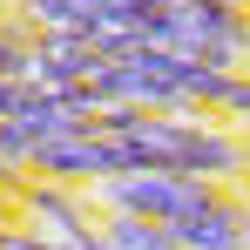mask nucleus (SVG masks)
Returning <instances> with one entry per match:
<instances>
[{"label": "nucleus", "instance_id": "obj_8", "mask_svg": "<svg viewBox=\"0 0 250 250\" xmlns=\"http://www.w3.org/2000/svg\"><path fill=\"white\" fill-rule=\"evenodd\" d=\"M0 250H47V244H34V237H27L14 216H0Z\"/></svg>", "mask_w": 250, "mask_h": 250}, {"label": "nucleus", "instance_id": "obj_7", "mask_svg": "<svg viewBox=\"0 0 250 250\" xmlns=\"http://www.w3.org/2000/svg\"><path fill=\"white\" fill-rule=\"evenodd\" d=\"M27 47H34V41H14V34L0 27V82H21V68H27Z\"/></svg>", "mask_w": 250, "mask_h": 250}, {"label": "nucleus", "instance_id": "obj_2", "mask_svg": "<svg viewBox=\"0 0 250 250\" xmlns=\"http://www.w3.org/2000/svg\"><path fill=\"white\" fill-rule=\"evenodd\" d=\"M149 47H169V54H189V61H203V68L237 75V61L250 54V14L237 0H196V7L163 14V34Z\"/></svg>", "mask_w": 250, "mask_h": 250}, {"label": "nucleus", "instance_id": "obj_5", "mask_svg": "<svg viewBox=\"0 0 250 250\" xmlns=\"http://www.w3.org/2000/svg\"><path fill=\"white\" fill-rule=\"evenodd\" d=\"M169 237H176L183 250H250V209L230 203V196H216L209 209L169 223Z\"/></svg>", "mask_w": 250, "mask_h": 250}, {"label": "nucleus", "instance_id": "obj_3", "mask_svg": "<svg viewBox=\"0 0 250 250\" xmlns=\"http://www.w3.org/2000/svg\"><path fill=\"white\" fill-rule=\"evenodd\" d=\"M14 223L47 250H102L88 196L82 189H61V183H21L14 189Z\"/></svg>", "mask_w": 250, "mask_h": 250}, {"label": "nucleus", "instance_id": "obj_10", "mask_svg": "<svg viewBox=\"0 0 250 250\" xmlns=\"http://www.w3.org/2000/svg\"><path fill=\"white\" fill-rule=\"evenodd\" d=\"M0 7H14V0H0Z\"/></svg>", "mask_w": 250, "mask_h": 250}, {"label": "nucleus", "instance_id": "obj_11", "mask_svg": "<svg viewBox=\"0 0 250 250\" xmlns=\"http://www.w3.org/2000/svg\"><path fill=\"white\" fill-rule=\"evenodd\" d=\"M237 7H244V0H237Z\"/></svg>", "mask_w": 250, "mask_h": 250}, {"label": "nucleus", "instance_id": "obj_9", "mask_svg": "<svg viewBox=\"0 0 250 250\" xmlns=\"http://www.w3.org/2000/svg\"><path fill=\"white\" fill-rule=\"evenodd\" d=\"M21 183H27V169H21V163H7V156H0V196H7V203H14V189H21Z\"/></svg>", "mask_w": 250, "mask_h": 250}, {"label": "nucleus", "instance_id": "obj_1", "mask_svg": "<svg viewBox=\"0 0 250 250\" xmlns=\"http://www.w3.org/2000/svg\"><path fill=\"white\" fill-rule=\"evenodd\" d=\"M82 196H88V209H102V216H142V223H163V230H169V223L209 209L223 189L189 183V176H163V169H122V176L82 189Z\"/></svg>", "mask_w": 250, "mask_h": 250}, {"label": "nucleus", "instance_id": "obj_6", "mask_svg": "<svg viewBox=\"0 0 250 250\" xmlns=\"http://www.w3.org/2000/svg\"><path fill=\"white\" fill-rule=\"evenodd\" d=\"M41 108V88L27 82H0V122H21V115H34Z\"/></svg>", "mask_w": 250, "mask_h": 250}, {"label": "nucleus", "instance_id": "obj_4", "mask_svg": "<svg viewBox=\"0 0 250 250\" xmlns=\"http://www.w3.org/2000/svg\"><path fill=\"white\" fill-rule=\"evenodd\" d=\"M108 176H122V149H115L102 128H68V135H54V142H41V149L27 156V183L95 189V183H108Z\"/></svg>", "mask_w": 250, "mask_h": 250}]
</instances>
